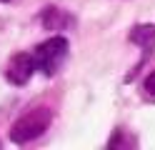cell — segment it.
<instances>
[{"mask_svg":"<svg viewBox=\"0 0 155 150\" xmlns=\"http://www.w3.org/2000/svg\"><path fill=\"white\" fill-rule=\"evenodd\" d=\"M50 120H53V113L48 108H35L30 110V113H25L23 118H18L13 128H10V140L15 145H25V143H30V140L35 138H40L48 125H50Z\"/></svg>","mask_w":155,"mask_h":150,"instance_id":"1","label":"cell"},{"mask_svg":"<svg viewBox=\"0 0 155 150\" xmlns=\"http://www.w3.org/2000/svg\"><path fill=\"white\" fill-rule=\"evenodd\" d=\"M33 55H35L38 70H40L43 75L50 78V75H55L58 70H60L63 60L68 55V40L63 35H55V38H50V40H45V43L38 45Z\"/></svg>","mask_w":155,"mask_h":150,"instance_id":"2","label":"cell"},{"mask_svg":"<svg viewBox=\"0 0 155 150\" xmlns=\"http://www.w3.org/2000/svg\"><path fill=\"white\" fill-rule=\"evenodd\" d=\"M35 70H38V65H35V55H30V53H18V55L10 58V63H8V68H5V78L10 80L13 85H25L28 80L33 78Z\"/></svg>","mask_w":155,"mask_h":150,"instance_id":"3","label":"cell"},{"mask_svg":"<svg viewBox=\"0 0 155 150\" xmlns=\"http://www.w3.org/2000/svg\"><path fill=\"white\" fill-rule=\"evenodd\" d=\"M40 23L45 30H65L68 25H73V15H68L65 10L60 8H45L43 15H40Z\"/></svg>","mask_w":155,"mask_h":150,"instance_id":"4","label":"cell"},{"mask_svg":"<svg viewBox=\"0 0 155 150\" xmlns=\"http://www.w3.org/2000/svg\"><path fill=\"white\" fill-rule=\"evenodd\" d=\"M130 43L145 48L150 53V50L155 48V25L153 23H145V25H135L130 30Z\"/></svg>","mask_w":155,"mask_h":150,"instance_id":"5","label":"cell"},{"mask_svg":"<svg viewBox=\"0 0 155 150\" xmlns=\"http://www.w3.org/2000/svg\"><path fill=\"white\" fill-rule=\"evenodd\" d=\"M145 90H148V93L155 98V70H153L148 78H145Z\"/></svg>","mask_w":155,"mask_h":150,"instance_id":"6","label":"cell"},{"mask_svg":"<svg viewBox=\"0 0 155 150\" xmlns=\"http://www.w3.org/2000/svg\"><path fill=\"white\" fill-rule=\"evenodd\" d=\"M0 3H8V0H0Z\"/></svg>","mask_w":155,"mask_h":150,"instance_id":"7","label":"cell"}]
</instances>
